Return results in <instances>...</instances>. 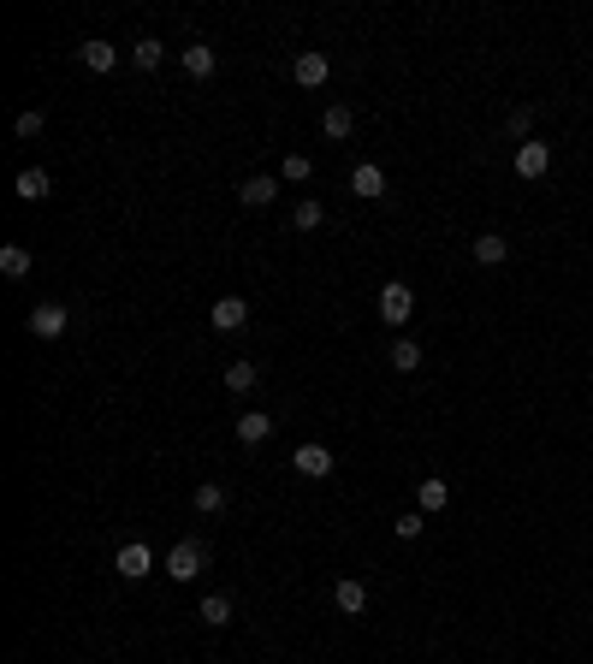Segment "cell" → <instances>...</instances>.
<instances>
[{"instance_id": "6da1fadb", "label": "cell", "mask_w": 593, "mask_h": 664, "mask_svg": "<svg viewBox=\"0 0 593 664\" xmlns=\"http://www.w3.org/2000/svg\"><path fill=\"white\" fill-rule=\"evenodd\" d=\"M202 569H208V546H202V540H178V546L167 551V576L172 581H196Z\"/></svg>"}, {"instance_id": "7a4b0ae2", "label": "cell", "mask_w": 593, "mask_h": 664, "mask_svg": "<svg viewBox=\"0 0 593 664\" xmlns=\"http://www.w3.org/2000/svg\"><path fill=\"white\" fill-rule=\"evenodd\" d=\"M415 314V291L404 279H392V285H380V321L386 326H404Z\"/></svg>"}, {"instance_id": "3957f363", "label": "cell", "mask_w": 593, "mask_h": 664, "mask_svg": "<svg viewBox=\"0 0 593 664\" xmlns=\"http://www.w3.org/2000/svg\"><path fill=\"white\" fill-rule=\"evenodd\" d=\"M66 326H71L66 303H36V309H30V332H36V339H66Z\"/></svg>"}, {"instance_id": "277c9868", "label": "cell", "mask_w": 593, "mask_h": 664, "mask_svg": "<svg viewBox=\"0 0 593 664\" xmlns=\"http://www.w3.org/2000/svg\"><path fill=\"white\" fill-rule=\"evenodd\" d=\"M291 77H296L303 89H321L326 77H333V59H326L321 48H303V54H296V66H291Z\"/></svg>"}, {"instance_id": "5b68a950", "label": "cell", "mask_w": 593, "mask_h": 664, "mask_svg": "<svg viewBox=\"0 0 593 664\" xmlns=\"http://www.w3.org/2000/svg\"><path fill=\"white\" fill-rule=\"evenodd\" d=\"M114 569H119L125 581H142L149 569H155V551L142 546V540H131V546H119V551H114Z\"/></svg>"}, {"instance_id": "8992f818", "label": "cell", "mask_w": 593, "mask_h": 664, "mask_svg": "<svg viewBox=\"0 0 593 664\" xmlns=\"http://www.w3.org/2000/svg\"><path fill=\"white\" fill-rule=\"evenodd\" d=\"M208 321H214V332H243V321H250V303L243 297H220L208 309Z\"/></svg>"}, {"instance_id": "52a82bcc", "label": "cell", "mask_w": 593, "mask_h": 664, "mask_svg": "<svg viewBox=\"0 0 593 664\" xmlns=\"http://www.w3.org/2000/svg\"><path fill=\"white\" fill-rule=\"evenodd\" d=\"M296 475H309V481H326V475H333V451H326V445H296Z\"/></svg>"}, {"instance_id": "ba28073f", "label": "cell", "mask_w": 593, "mask_h": 664, "mask_svg": "<svg viewBox=\"0 0 593 664\" xmlns=\"http://www.w3.org/2000/svg\"><path fill=\"white\" fill-rule=\"evenodd\" d=\"M273 196H279V178H268V172H255V178L238 184V202H243V208H268Z\"/></svg>"}, {"instance_id": "9c48e42d", "label": "cell", "mask_w": 593, "mask_h": 664, "mask_svg": "<svg viewBox=\"0 0 593 664\" xmlns=\"http://www.w3.org/2000/svg\"><path fill=\"white\" fill-rule=\"evenodd\" d=\"M546 167H552L546 142H516V178H540Z\"/></svg>"}, {"instance_id": "30bf717a", "label": "cell", "mask_w": 593, "mask_h": 664, "mask_svg": "<svg viewBox=\"0 0 593 664\" xmlns=\"http://www.w3.org/2000/svg\"><path fill=\"white\" fill-rule=\"evenodd\" d=\"M232 433H238L243 445H261V439L273 433V415H268V410H243L238 422H232Z\"/></svg>"}, {"instance_id": "8fae6325", "label": "cell", "mask_w": 593, "mask_h": 664, "mask_svg": "<svg viewBox=\"0 0 593 664\" xmlns=\"http://www.w3.org/2000/svg\"><path fill=\"white\" fill-rule=\"evenodd\" d=\"M351 190H356V196H368V202L386 196V172L374 167V160H362V167H351Z\"/></svg>"}, {"instance_id": "7c38bea8", "label": "cell", "mask_w": 593, "mask_h": 664, "mask_svg": "<svg viewBox=\"0 0 593 664\" xmlns=\"http://www.w3.org/2000/svg\"><path fill=\"white\" fill-rule=\"evenodd\" d=\"M452 505V487L439 481V475H427L422 487H415V510H422V516H433V510H445Z\"/></svg>"}, {"instance_id": "4fadbf2b", "label": "cell", "mask_w": 593, "mask_h": 664, "mask_svg": "<svg viewBox=\"0 0 593 664\" xmlns=\"http://www.w3.org/2000/svg\"><path fill=\"white\" fill-rule=\"evenodd\" d=\"M333 605H339L344 617H362L368 611V581H339V587H333Z\"/></svg>"}, {"instance_id": "5bb4252c", "label": "cell", "mask_w": 593, "mask_h": 664, "mask_svg": "<svg viewBox=\"0 0 593 664\" xmlns=\"http://www.w3.org/2000/svg\"><path fill=\"white\" fill-rule=\"evenodd\" d=\"M351 131H356V114H351V107H344V101H333V107H326V114H321V137L344 142V137H351Z\"/></svg>"}, {"instance_id": "9a60e30c", "label": "cell", "mask_w": 593, "mask_h": 664, "mask_svg": "<svg viewBox=\"0 0 593 664\" xmlns=\"http://www.w3.org/2000/svg\"><path fill=\"white\" fill-rule=\"evenodd\" d=\"M178 59H184V71H190V77H214V66H220V54H214L208 42H190Z\"/></svg>"}, {"instance_id": "2e32d148", "label": "cell", "mask_w": 593, "mask_h": 664, "mask_svg": "<svg viewBox=\"0 0 593 664\" xmlns=\"http://www.w3.org/2000/svg\"><path fill=\"white\" fill-rule=\"evenodd\" d=\"M78 59H84L89 71H114V66H119V48L96 36V42H84V48H78Z\"/></svg>"}, {"instance_id": "e0dca14e", "label": "cell", "mask_w": 593, "mask_h": 664, "mask_svg": "<svg viewBox=\"0 0 593 664\" xmlns=\"http://www.w3.org/2000/svg\"><path fill=\"white\" fill-rule=\"evenodd\" d=\"M13 190H18L24 202H42L48 190H54V178H48L42 167H24V172H18V184H13Z\"/></svg>"}, {"instance_id": "ac0fdd59", "label": "cell", "mask_w": 593, "mask_h": 664, "mask_svg": "<svg viewBox=\"0 0 593 664\" xmlns=\"http://www.w3.org/2000/svg\"><path fill=\"white\" fill-rule=\"evenodd\" d=\"M505 255H510V243L498 238V232H480V238H475V261H480V268H498Z\"/></svg>"}, {"instance_id": "d6986e66", "label": "cell", "mask_w": 593, "mask_h": 664, "mask_svg": "<svg viewBox=\"0 0 593 664\" xmlns=\"http://www.w3.org/2000/svg\"><path fill=\"white\" fill-rule=\"evenodd\" d=\"M196 617L208 623V629H226V623H232V599H226V594H208V599L196 605Z\"/></svg>"}, {"instance_id": "ffe728a7", "label": "cell", "mask_w": 593, "mask_h": 664, "mask_svg": "<svg viewBox=\"0 0 593 664\" xmlns=\"http://www.w3.org/2000/svg\"><path fill=\"white\" fill-rule=\"evenodd\" d=\"M0 273H6V279H24V273H30V250H24V243H6V250H0Z\"/></svg>"}, {"instance_id": "44dd1931", "label": "cell", "mask_w": 593, "mask_h": 664, "mask_svg": "<svg viewBox=\"0 0 593 664\" xmlns=\"http://www.w3.org/2000/svg\"><path fill=\"white\" fill-rule=\"evenodd\" d=\"M160 59H167V42H155V36H142V42L131 48V66H142V71H155Z\"/></svg>"}, {"instance_id": "7402d4cb", "label": "cell", "mask_w": 593, "mask_h": 664, "mask_svg": "<svg viewBox=\"0 0 593 664\" xmlns=\"http://www.w3.org/2000/svg\"><path fill=\"white\" fill-rule=\"evenodd\" d=\"M392 368H397V374H415V368H422V344H415V339H397L392 344Z\"/></svg>"}, {"instance_id": "603a6c76", "label": "cell", "mask_w": 593, "mask_h": 664, "mask_svg": "<svg viewBox=\"0 0 593 664\" xmlns=\"http://www.w3.org/2000/svg\"><path fill=\"white\" fill-rule=\"evenodd\" d=\"M226 392H232V397L255 392V362H232V368H226Z\"/></svg>"}, {"instance_id": "cb8c5ba5", "label": "cell", "mask_w": 593, "mask_h": 664, "mask_svg": "<svg viewBox=\"0 0 593 664\" xmlns=\"http://www.w3.org/2000/svg\"><path fill=\"white\" fill-rule=\"evenodd\" d=\"M196 510H202V516L226 510V487H220V481H202V487H196Z\"/></svg>"}, {"instance_id": "d4e9b609", "label": "cell", "mask_w": 593, "mask_h": 664, "mask_svg": "<svg viewBox=\"0 0 593 664\" xmlns=\"http://www.w3.org/2000/svg\"><path fill=\"white\" fill-rule=\"evenodd\" d=\"M309 172H315V167H309V155H285L279 178H285V184H309Z\"/></svg>"}, {"instance_id": "484cf974", "label": "cell", "mask_w": 593, "mask_h": 664, "mask_svg": "<svg viewBox=\"0 0 593 664\" xmlns=\"http://www.w3.org/2000/svg\"><path fill=\"white\" fill-rule=\"evenodd\" d=\"M291 220H296V232H315V226H321V220H326V214H321V202H296V214H291Z\"/></svg>"}, {"instance_id": "4316f807", "label": "cell", "mask_w": 593, "mask_h": 664, "mask_svg": "<svg viewBox=\"0 0 593 664\" xmlns=\"http://www.w3.org/2000/svg\"><path fill=\"white\" fill-rule=\"evenodd\" d=\"M422 528H427V523H422V510H410V516H397V523H392V534H397V540H415Z\"/></svg>"}, {"instance_id": "83f0119b", "label": "cell", "mask_w": 593, "mask_h": 664, "mask_svg": "<svg viewBox=\"0 0 593 664\" xmlns=\"http://www.w3.org/2000/svg\"><path fill=\"white\" fill-rule=\"evenodd\" d=\"M528 125H534V114H528V107H510V119H505L510 137H528Z\"/></svg>"}, {"instance_id": "f1b7e54d", "label": "cell", "mask_w": 593, "mask_h": 664, "mask_svg": "<svg viewBox=\"0 0 593 664\" xmlns=\"http://www.w3.org/2000/svg\"><path fill=\"white\" fill-rule=\"evenodd\" d=\"M18 137H42V107H36V114H18Z\"/></svg>"}]
</instances>
